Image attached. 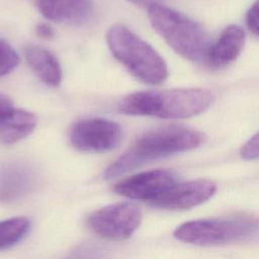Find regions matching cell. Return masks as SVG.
Here are the masks:
<instances>
[{"mask_svg":"<svg viewBox=\"0 0 259 259\" xmlns=\"http://www.w3.org/2000/svg\"><path fill=\"white\" fill-rule=\"evenodd\" d=\"M203 140L201 132L182 125H164L151 130L109 165L103 177L112 179L154 160L192 150Z\"/></svg>","mask_w":259,"mask_h":259,"instance_id":"1","label":"cell"},{"mask_svg":"<svg viewBox=\"0 0 259 259\" xmlns=\"http://www.w3.org/2000/svg\"><path fill=\"white\" fill-rule=\"evenodd\" d=\"M212 102V93L201 88L140 91L124 97L118 105V110L128 115L179 119L205 111Z\"/></svg>","mask_w":259,"mask_h":259,"instance_id":"2","label":"cell"},{"mask_svg":"<svg viewBox=\"0 0 259 259\" xmlns=\"http://www.w3.org/2000/svg\"><path fill=\"white\" fill-rule=\"evenodd\" d=\"M106 42L112 55L142 82L158 85L167 79L168 69L163 58L126 26H110Z\"/></svg>","mask_w":259,"mask_h":259,"instance_id":"3","label":"cell"},{"mask_svg":"<svg viewBox=\"0 0 259 259\" xmlns=\"http://www.w3.org/2000/svg\"><path fill=\"white\" fill-rule=\"evenodd\" d=\"M148 15L154 29L177 54L190 61L205 59L209 39L197 22L160 3L151 5Z\"/></svg>","mask_w":259,"mask_h":259,"instance_id":"4","label":"cell"},{"mask_svg":"<svg viewBox=\"0 0 259 259\" xmlns=\"http://www.w3.org/2000/svg\"><path fill=\"white\" fill-rule=\"evenodd\" d=\"M257 227L256 222L246 218L196 220L180 225L174 231V237L188 244L220 245L248 238Z\"/></svg>","mask_w":259,"mask_h":259,"instance_id":"5","label":"cell"},{"mask_svg":"<svg viewBox=\"0 0 259 259\" xmlns=\"http://www.w3.org/2000/svg\"><path fill=\"white\" fill-rule=\"evenodd\" d=\"M142 221L140 208L133 203H114L92 212L87 219L88 228L97 236L122 241L130 238Z\"/></svg>","mask_w":259,"mask_h":259,"instance_id":"6","label":"cell"},{"mask_svg":"<svg viewBox=\"0 0 259 259\" xmlns=\"http://www.w3.org/2000/svg\"><path fill=\"white\" fill-rule=\"evenodd\" d=\"M122 132L118 123L106 118H85L75 122L69 132L72 146L84 152H106L121 142Z\"/></svg>","mask_w":259,"mask_h":259,"instance_id":"7","label":"cell"},{"mask_svg":"<svg viewBox=\"0 0 259 259\" xmlns=\"http://www.w3.org/2000/svg\"><path fill=\"white\" fill-rule=\"evenodd\" d=\"M176 182L174 174L163 169L145 171L116 183L113 190L124 197L153 203Z\"/></svg>","mask_w":259,"mask_h":259,"instance_id":"8","label":"cell"},{"mask_svg":"<svg viewBox=\"0 0 259 259\" xmlns=\"http://www.w3.org/2000/svg\"><path fill=\"white\" fill-rule=\"evenodd\" d=\"M215 191V183L207 179L176 181L152 205L169 210L189 209L209 199Z\"/></svg>","mask_w":259,"mask_h":259,"instance_id":"9","label":"cell"},{"mask_svg":"<svg viewBox=\"0 0 259 259\" xmlns=\"http://www.w3.org/2000/svg\"><path fill=\"white\" fill-rule=\"evenodd\" d=\"M40 14L49 20L69 25H82L93 14L91 0H35Z\"/></svg>","mask_w":259,"mask_h":259,"instance_id":"10","label":"cell"},{"mask_svg":"<svg viewBox=\"0 0 259 259\" xmlns=\"http://www.w3.org/2000/svg\"><path fill=\"white\" fill-rule=\"evenodd\" d=\"M245 44V32L239 25L227 26L215 42L209 46L205 60L211 67H223L235 61Z\"/></svg>","mask_w":259,"mask_h":259,"instance_id":"11","label":"cell"},{"mask_svg":"<svg viewBox=\"0 0 259 259\" xmlns=\"http://www.w3.org/2000/svg\"><path fill=\"white\" fill-rule=\"evenodd\" d=\"M35 182L32 170L19 163L5 165L0 170V202H11L27 193Z\"/></svg>","mask_w":259,"mask_h":259,"instance_id":"12","label":"cell"},{"mask_svg":"<svg viewBox=\"0 0 259 259\" xmlns=\"http://www.w3.org/2000/svg\"><path fill=\"white\" fill-rule=\"evenodd\" d=\"M24 57L32 71L46 84L56 87L62 80V69L59 61L48 50L28 45L24 48Z\"/></svg>","mask_w":259,"mask_h":259,"instance_id":"13","label":"cell"},{"mask_svg":"<svg viewBox=\"0 0 259 259\" xmlns=\"http://www.w3.org/2000/svg\"><path fill=\"white\" fill-rule=\"evenodd\" d=\"M36 125L35 116L24 109L12 108L0 122V142L14 144L29 136Z\"/></svg>","mask_w":259,"mask_h":259,"instance_id":"14","label":"cell"},{"mask_svg":"<svg viewBox=\"0 0 259 259\" xmlns=\"http://www.w3.org/2000/svg\"><path fill=\"white\" fill-rule=\"evenodd\" d=\"M30 229V221L25 217L10 218L0 222V250L8 249L20 242Z\"/></svg>","mask_w":259,"mask_h":259,"instance_id":"15","label":"cell"},{"mask_svg":"<svg viewBox=\"0 0 259 259\" xmlns=\"http://www.w3.org/2000/svg\"><path fill=\"white\" fill-rule=\"evenodd\" d=\"M19 63L16 51L3 38H0V77L13 71Z\"/></svg>","mask_w":259,"mask_h":259,"instance_id":"16","label":"cell"},{"mask_svg":"<svg viewBox=\"0 0 259 259\" xmlns=\"http://www.w3.org/2000/svg\"><path fill=\"white\" fill-rule=\"evenodd\" d=\"M240 155L245 160L259 159V132L242 146Z\"/></svg>","mask_w":259,"mask_h":259,"instance_id":"17","label":"cell"},{"mask_svg":"<svg viewBox=\"0 0 259 259\" xmlns=\"http://www.w3.org/2000/svg\"><path fill=\"white\" fill-rule=\"evenodd\" d=\"M246 24L253 34L259 36V0H256L248 9Z\"/></svg>","mask_w":259,"mask_h":259,"instance_id":"18","label":"cell"},{"mask_svg":"<svg viewBox=\"0 0 259 259\" xmlns=\"http://www.w3.org/2000/svg\"><path fill=\"white\" fill-rule=\"evenodd\" d=\"M35 33L41 37V38H52L54 36V30L52 28V26L48 23L45 22H39L36 26H35Z\"/></svg>","mask_w":259,"mask_h":259,"instance_id":"19","label":"cell"},{"mask_svg":"<svg viewBox=\"0 0 259 259\" xmlns=\"http://www.w3.org/2000/svg\"><path fill=\"white\" fill-rule=\"evenodd\" d=\"M12 108L11 100L7 96L0 94V122Z\"/></svg>","mask_w":259,"mask_h":259,"instance_id":"20","label":"cell"},{"mask_svg":"<svg viewBox=\"0 0 259 259\" xmlns=\"http://www.w3.org/2000/svg\"><path fill=\"white\" fill-rule=\"evenodd\" d=\"M127 1L131 2L132 4H135L143 8H149L151 5L160 2V0H127Z\"/></svg>","mask_w":259,"mask_h":259,"instance_id":"21","label":"cell"}]
</instances>
